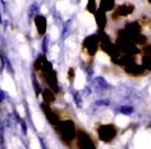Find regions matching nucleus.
I'll return each mask as SVG.
<instances>
[{"mask_svg":"<svg viewBox=\"0 0 151 149\" xmlns=\"http://www.w3.org/2000/svg\"><path fill=\"white\" fill-rule=\"evenodd\" d=\"M73 99H75V102H76V104H77V106L82 107V100H81L78 92H76L75 95H73Z\"/></svg>","mask_w":151,"mask_h":149,"instance_id":"dca6fc26","label":"nucleus"},{"mask_svg":"<svg viewBox=\"0 0 151 149\" xmlns=\"http://www.w3.org/2000/svg\"><path fill=\"white\" fill-rule=\"evenodd\" d=\"M142 65L147 69V71H151V55L145 54L142 58Z\"/></svg>","mask_w":151,"mask_h":149,"instance_id":"0eeeda50","label":"nucleus"},{"mask_svg":"<svg viewBox=\"0 0 151 149\" xmlns=\"http://www.w3.org/2000/svg\"><path fill=\"white\" fill-rule=\"evenodd\" d=\"M132 110H133V108L131 106H122L119 108V111L123 114H130L132 112Z\"/></svg>","mask_w":151,"mask_h":149,"instance_id":"ddd939ff","label":"nucleus"},{"mask_svg":"<svg viewBox=\"0 0 151 149\" xmlns=\"http://www.w3.org/2000/svg\"><path fill=\"white\" fill-rule=\"evenodd\" d=\"M99 14H98V19H99V24L101 26H104L105 25V23H106V21H105V15H104V12L103 11H99Z\"/></svg>","mask_w":151,"mask_h":149,"instance_id":"4468645a","label":"nucleus"},{"mask_svg":"<svg viewBox=\"0 0 151 149\" xmlns=\"http://www.w3.org/2000/svg\"><path fill=\"white\" fill-rule=\"evenodd\" d=\"M116 132V128L113 125H104L101 126L99 129L100 139L103 140L104 142H110L111 140L114 139Z\"/></svg>","mask_w":151,"mask_h":149,"instance_id":"f257e3e1","label":"nucleus"},{"mask_svg":"<svg viewBox=\"0 0 151 149\" xmlns=\"http://www.w3.org/2000/svg\"><path fill=\"white\" fill-rule=\"evenodd\" d=\"M149 128H151V124H150V126H149Z\"/></svg>","mask_w":151,"mask_h":149,"instance_id":"b1692460","label":"nucleus"},{"mask_svg":"<svg viewBox=\"0 0 151 149\" xmlns=\"http://www.w3.org/2000/svg\"><path fill=\"white\" fill-rule=\"evenodd\" d=\"M94 83H96V84H97L99 87H102V88H107V86H108V84H107L106 81L104 80L103 78H100V77L96 78V80H94Z\"/></svg>","mask_w":151,"mask_h":149,"instance_id":"9b49d317","label":"nucleus"},{"mask_svg":"<svg viewBox=\"0 0 151 149\" xmlns=\"http://www.w3.org/2000/svg\"><path fill=\"white\" fill-rule=\"evenodd\" d=\"M21 128H22V132H23V135H26V132H27V127H26V124L24 121L21 122Z\"/></svg>","mask_w":151,"mask_h":149,"instance_id":"aec40b11","label":"nucleus"},{"mask_svg":"<svg viewBox=\"0 0 151 149\" xmlns=\"http://www.w3.org/2000/svg\"><path fill=\"white\" fill-rule=\"evenodd\" d=\"M0 147L4 148V127L3 123H0Z\"/></svg>","mask_w":151,"mask_h":149,"instance_id":"9d476101","label":"nucleus"},{"mask_svg":"<svg viewBox=\"0 0 151 149\" xmlns=\"http://www.w3.org/2000/svg\"><path fill=\"white\" fill-rule=\"evenodd\" d=\"M93 37L94 36H91L90 38H88L90 43L88 45H85V46L88 48V52L90 53V55H93L94 53H96V50H97V41H96V39H94Z\"/></svg>","mask_w":151,"mask_h":149,"instance_id":"423d86ee","label":"nucleus"},{"mask_svg":"<svg viewBox=\"0 0 151 149\" xmlns=\"http://www.w3.org/2000/svg\"><path fill=\"white\" fill-rule=\"evenodd\" d=\"M38 12V4L37 3H34V4L31 5V7H29V10H28V17H29V19H32L33 18V16L36 14V13Z\"/></svg>","mask_w":151,"mask_h":149,"instance_id":"f8f14e48","label":"nucleus"},{"mask_svg":"<svg viewBox=\"0 0 151 149\" xmlns=\"http://www.w3.org/2000/svg\"><path fill=\"white\" fill-rule=\"evenodd\" d=\"M80 143L83 145V147H89V148H93V143L90 141V139L86 135H81L80 137Z\"/></svg>","mask_w":151,"mask_h":149,"instance_id":"6e6552de","label":"nucleus"},{"mask_svg":"<svg viewBox=\"0 0 151 149\" xmlns=\"http://www.w3.org/2000/svg\"><path fill=\"white\" fill-rule=\"evenodd\" d=\"M4 62H5V66H6V68H7V71H9L12 75H14V68H13L12 64H11L9 60L7 59V58H4Z\"/></svg>","mask_w":151,"mask_h":149,"instance_id":"2eb2a0df","label":"nucleus"},{"mask_svg":"<svg viewBox=\"0 0 151 149\" xmlns=\"http://www.w3.org/2000/svg\"><path fill=\"white\" fill-rule=\"evenodd\" d=\"M96 104L97 105H108L109 104V101L108 100H99V101H97L96 102Z\"/></svg>","mask_w":151,"mask_h":149,"instance_id":"a211bd4d","label":"nucleus"},{"mask_svg":"<svg viewBox=\"0 0 151 149\" xmlns=\"http://www.w3.org/2000/svg\"><path fill=\"white\" fill-rule=\"evenodd\" d=\"M47 43H48V38H47V37H44V39H43V43H42V50H43V53H46L47 52Z\"/></svg>","mask_w":151,"mask_h":149,"instance_id":"f3484780","label":"nucleus"},{"mask_svg":"<svg viewBox=\"0 0 151 149\" xmlns=\"http://www.w3.org/2000/svg\"><path fill=\"white\" fill-rule=\"evenodd\" d=\"M114 5V0H102L101 6L104 11H110L112 10Z\"/></svg>","mask_w":151,"mask_h":149,"instance_id":"1a4fd4ad","label":"nucleus"},{"mask_svg":"<svg viewBox=\"0 0 151 149\" xmlns=\"http://www.w3.org/2000/svg\"><path fill=\"white\" fill-rule=\"evenodd\" d=\"M143 52H144L145 54H149V55H151V44H149V45H146V46H144V48H143Z\"/></svg>","mask_w":151,"mask_h":149,"instance_id":"6ab92c4d","label":"nucleus"},{"mask_svg":"<svg viewBox=\"0 0 151 149\" xmlns=\"http://www.w3.org/2000/svg\"><path fill=\"white\" fill-rule=\"evenodd\" d=\"M4 99H5V94H4V91L0 88V103H2V102L4 101Z\"/></svg>","mask_w":151,"mask_h":149,"instance_id":"412c9836","label":"nucleus"},{"mask_svg":"<svg viewBox=\"0 0 151 149\" xmlns=\"http://www.w3.org/2000/svg\"><path fill=\"white\" fill-rule=\"evenodd\" d=\"M150 26H151V22H150Z\"/></svg>","mask_w":151,"mask_h":149,"instance_id":"393cba45","label":"nucleus"},{"mask_svg":"<svg viewBox=\"0 0 151 149\" xmlns=\"http://www.w3.org/2000/svg\"><path fill=\"white\" fill-rule=\"evenodd\" d=\"M62 130H63L64 135L66 137V139H73V137L75 135V129H73V124L70 121H67L63 124L62 126Z\"/></svg>","mask_w":151,"mask_h":149,"instance_id":"20e7f679","label":"nucleus"},{"mask_svg":"<svg viewBox=\"0 0 151 149\" xmlns=\"http://www.w3.org/2000/svg\"><path fill=\"white\" fill-rule=\"evenodd\" d=\"M124 67H125L126 73L132 77H141V76H144L145 73H146V68L143 65H139L137 63L129 64V65Z\"/></svg>","mask_w":151,"mask_h":149,"instance_id":"7ed1b4c3","label":"nucleus"},{"mask_svg":"<svg viewBox=\"0 0 151 149\" xmlns=\"http://www.w3.org/2000/svg\"><path fill=\"white\" fill-rule=\"evenodd\" d=\"M141 30H142V25L137 21L128 23L125 27V31L128 32L129 34H131V35H137V34H139Z\"/></svg>","mask_w":151,"mask_h":149,"instance_id":"39448f33","label":"nucleus"},{"mask_svg":"<svg viewBox=\"0 0 151 149\" xmlns=\"http://www.w3.org/2000/svg\"><path fill=\"white\" fill-rule=\"evenodd\" d=\"M134 11V5L131 3H124V4L119 5L116 9V12L113 15V18H119V17H127L131 15Z\"/></svg>","mask_w":151,"mask_h":149,"instance_id":"f03ea898","label":"nucleus"},{"mask_svg":"<svg viewBox=\"0 0 151 149\" xmlns=\"http://www.w3.org/2000/svg\"><path fill=\"white\" fill-rule=\"evenodd\" d=\"M2 22V18H1V14H0V23Z\"/></svg>","mask_w":151,"mask_h":149,"instance_id":"4be33fe9","label":"nucleus"},{"mask_svg":"<svg viewBox=\"0 0 151 149\" xmlns=\"http://www.w3.org/2000/svg\"><path fill=\"white\" fill-rule=\"evenodd\" d=\"M147 1H148L149 3H151V0H147Z\"/></svg>","mask_w":151,"mask_h":149,"instance_id":"5701e85b","label":"nucleus"}]
</instances>
